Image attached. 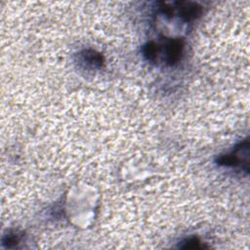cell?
I'll use <instances>...</instances> for the list:
<instances>
[{
    "instance_id": "cell-1",
    "label": "cell",
    "mask_w": 250,
    "mask_h": 250,
    "mask_svg": "<svg viewBox=\"0 0 250 250\" xmlns=\"http://www.w3.org/2000/svg\"><path fill=\"white\" fill-rule=\"evenodd\" d=\"M185 41L183 38H164L162 42L155 43L150 41L143 47L144 57L151 62H157L162 58L166 65L177 64L183 57Z\"/></svg>"
},
{
    "instance_id": "cell-6",
    "label": "cell",
    "mask_w": 250,
    "mask_h": 250,
    "mask_svg": "<svg viewBox=\"0 0 250 250\" xmlns=\"http://www.w3.org/2000/svg\"><path fill=\"white\" fill-rule=\"evenodd\" d=\"M180 247L183 249H199V248H202L203 245L201 244L198 238L190 237L184 240L180 245Z\"/></svg>"
},
{
    "instance_id": "cell-4",
    "label": "cell",
    "mask_w": 250,
    "mask_h": 250,
    "mask_svg": "<svg viewBox=\"0 0 250 250\" xmlns=\"http://www.w3.org/2000/svg\"><path fill=\"white\" fill-rule=\"evenodd\" d=\"M78 61L80 63H82L84 66L92 68V69H98L102 68L104 62V57L102 54L95 50L87 49L83 50L78 55Z\"/></svg>"
},
{
    "instance_id": "cell-3",
    "label": "cell",
    "mask_w": 250,
    "mask_h": 250,
    "mask_svg": "<svg viewBox=\"0 0 250 250\" xmlns=\"http://www.w3.org/2000/svg\"><path fill=\"white\" fill-rule=\"evenodd\" d=\"M173 14L176 12L184 21H192L202 13V7L195 2L178 1L171 6Z\"/></svg>"
},
{
    "instance_id": "cell-5",
    "label": "cell",
    "mask_w": 250,
    "mask_h": 250,
    "mask_svg": "<svg viewBox=\"0 0 250 250\" xmlns=\"http://www.w3.org/2000/svg\"><path fill=\"white\" fill-rule=\"evenodd\" d=\"M21 238V234L17 230H12L3 238V245L7 248H13L17 246Z\"/></svg>"
},
{
    "instance_id": "cell-2",
    "label": "cell",
    "mask_w": 250,
    "mask_h": 250,
    "mask_svg": "<svg viewBox=\"0 0 250 250\" xmlns=\"http://www.w3.org/2000/svg\"><path fill=\"white\" fill-rule=\"evenodd\" d=\"M248 150L249 141L245 140L238 144L231 152L219 156L217 159V163L219 165L230 167H242L243 164L248 166Z\"/></svg>"
}]
</instances>
